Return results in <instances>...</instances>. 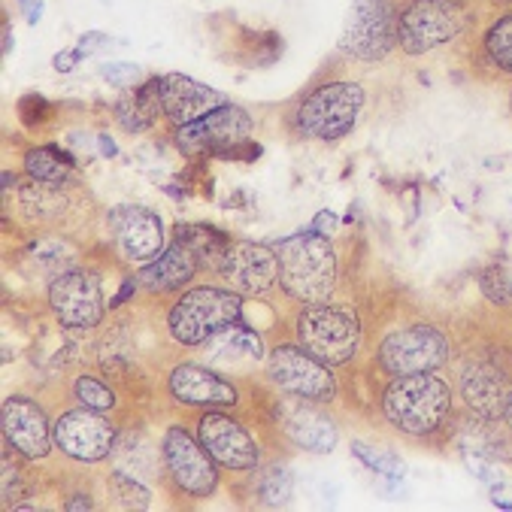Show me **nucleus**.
<instances>
[{"label":"nucleus","mask_w":512,"mask_h":512,"mask_svg":"<svg viewBox=\"0 0 512 512\" xmlns=\"http://www.w3.org/2000/svg\"><path fill=\"white\" fill-rule=\"evenodd\" d=\"M452 409L455 391L437 370L394 376L382 391V416L403 437L428 440L440 434L449 425Z\"/></svg>","instance_id":"obj_1"},{"label":"nucleus","mask_w":512,"mask_h":512,"mask_svg":"<svg viewBox=\"0 0 512 512\" xmlns=\"http://www.w3.org/2000/svg\"><path fill=\"white\" fill-rule=\"evenodd\" d=\"M279 255V288L297 303L331 300L337 288V249L328 234L316 228L297 231L276 246Z\"/></svg>","instance_id":"obj_2"},{"label":"nucleus","mask_w":512,"mask_h":512,"mask_svg":"<svg viewBox=\"0 0 512 512\" xmlns=\"http://www.w3.org/2000/svg\"><path fill=\"white\" fill-rule=\"evenodd\" d=\"M294 340L331 367H346L358 358L364 328L361 319L340 303H303L294 319Z\"/></svg>","instance_id":"obj_3"},{"label":"nucleus","mask_w":512,"mask_h":512,"mask_svg":"<svg viewBox=\"0 0 512 512\" xmlns=\"http://www.w3.org/2000/svg\"><path fill=\"white\" fill-rule=\"evenodd\" d=\"M364 100L367 94L361 82H352V79L325 82L300 97V104L294 107V116H291V125L300 137L337 143L358 125Z\"/></svg>","instance_id":"obj_4"},{"label":"nucleus","mask_w":512,"mask_h":512,"mask_svg":"<svg viewBox=\"0 0 512 512\" xmlns=\"http://www.w3.org/2000/svg\"><path fill=\"white\" fill-rule=\"evenodd\" d=\"M249 134H252V116L237 104H225L210 116L173 128V140L182 155L188 158L210 155L222 161H234V158L255 161L261 155V146H255Z\"/></svg>","instance_id":"obj_5"},{"label":"nucleus","mask_w":512,"mask_h":512,"mask_svg":"<svg viewBox=\"0 0 512 512\" xmlns=\"http://www.w3.org/2000/svg\"><path fill=\"white\" fill-rule=\"evenodd\" d=\"M243 319V300L234 288L200 285L179 294L170 306L167 328L179 346H203L210 337Z\"/></svg>","instance_id":"obj_6"},{"label":"nucleus","mask_w":512,"mask_h":512,"mask_svg":"<svg viewBox=\"0 0 512 512\" xmlns=\"http://www.w3.org/2000/svg\"><path fill=\"white\" fill-rule=\"evenodd\" d=\"M264 379L288 397L334 403L337 400V376L334 367L306 352L300 343H279L267 352Z\"/></svg>","instance_id":"obj_7"},{"label":"nucleus","mask_w":512,"mask_h":512,"mask_svg":"<svg viewBox=\"0 0 512 512\" xmlns=\"http://www.w3.org/2000/svg\"><path fill=\"white\" fill-rule=\"evenodd\" d=\"M397 22L400 13L394 0H352L337 40L340 55L361 64L385 61L397 46Z\"/></svg>","instance_id":"obj_8"},{"label":"nucleus","mask_w":512,"mask_h":512,"mask_svg":"<svg viewBox=\"0 0 512 512\" xmlns=\"http://www.w3.org/2000/svg\"><path fill=\"white\" fill-rule=\"evenodd\" d=\"M449 358H452L449 337L440 328L425 325V322L391 331L376 349V364L388 379L440 370L449 364Z\"/></svg>","instance_id":"obj_9"},{"label":"nucleus","mask_w":512,"mask_h":512,"mask_svg":"<svg viewBox=\"0 0 512 512\" xmlns=\"http://www.w3.org/2000/svg\"><path fill=\"white\" fill-rule=\"evenodd\" d=\"M161 458H164V476L182 497L207 500L216 494L219 464L182 425H167V431L161 434Z\"/></svg>","instance_id":"obj_10"},{"label":"nucleus","mask_w":512,"mask_h":512,"mask_svg":"<svg viewBox=\"0 0 512 512\" xmlns=\"http://www.w3.org/2000/svg\"><path fill=\"white\" fill-rule=\"evenodd\" d=\"M467 25L458 0H409L397 22V46L406 55H428L452 43Z\"/></svg>","instance_id":"obj_11"},{"label":"nucleus","mask_w":512,"mask_h":512,"mask_svg":"<svg viewBox=\"0 0 512 512\" xmlns=\"http://www.w3.org/2000/svg\"><path fill=\"white\" fill-rule=\"evenodd\" d=\"M49 310L55 313L58 325L67 331H91L104 322V282L91 270H67L49 282L46 291Z\"/></svg>","instance_id":"obj_12"},{"label":"nucleus","mask_w":512,"mask_h":512,"mask_svg":"<svg viewBox=\"0 0 512 512\" xmlns=\"http://www.w3.org/2000/svg\"><path fill=\"white\" fill-rule=\"evenodd\" d=\"M197 440L228 473H249L261 467V446L228 409H203L197 419Z\"/></svg>","instance_id":"obj_13"},{"label":"nucleus","mask_w":512,"mask_h":512,"mask_svg":"<svg viewBox=\"0 0 512 512\" xmlns=\"http://www.w3.org/2000/svg\"><path fill=\"white\" fill-rule=\"evenodd\" d=\"M55 449L73 461L82 464H97L107 461L116 449L119 428L97 409H88L79 403V409H67L52 425Z\"/></svg>","instance_id":"obj_14"},{"label":"nucleus","mask_w":512,"mask_h":512,"mask_svg":"<svg viewBox=\"0 0 512 512\" xmlns=\"http://www.w3.org/2000/svg\"><path fill=\"white\" fill-rule=\"evenodd\" d=\"M107 222H110L113 246L122 255V261H128V264L146 267L167 249L164 222L149 207H140V203H122V207L110 210Z\"/></svg>","instance_id":"obj_15"},{"label":"nucleus","mask_w":512,"mask_h":512,"mask_svg":"<svg viewBox=\"0 0 512 512\" xmlns=\"http://www.w3.org/2000/svg\"><path fill=\"white\" fill-rule=\"evenodd\" d=\"M52 425L46 409L28 394H10L0 406V428L4 443L25 461H43L55 449Z\"/></svg>","instance_id":"obj_16"},{"label":"nucleus","mask_w":512,"mask_h":512,"mask_svg":"<svg viewBox=\"0 0 512 512\" xmlns=\"http://www.w3.org/2000/svg\"><path fill=\"white\" fill-rule=\"evenodd\" d=\"M167 391L170 397L185 406V409H237L240 406V388L228 373L210 367V364H197L185 361L176 364L167 376Z\"/></svg>","instance_id":"obj_17"},{"label":"nucleus","mask_w":512,"mask_h":512,"mask_svg":"<svg viewBox=\"0 0 512 512\" xmlns=\"http://www.w3.org/2000/svg\"><path fill=\"white\" fill-rule=\"evenodd\" d=\"M322 406L325 403L279 394L276 428L282 431V437L291 446H297L303 452H313V455H328V452H334V446L340 440V428Z\"/></svg>","instance_id":"obj_18"},{"label":"nucleus","mask_w":512,"mask_h":512,"mask_svg":"<svg viewBox=\"0 0 512 512\" xmlns=\"http://www.w3.org/2000/svg\"><path fill=\"white\" fill-rule=\"evenodd\" d=\"M216 273L240 297H261L279 285V255L273 246L237 240L222 255V264Z\"/></svg>","instance_id":"obj_19"},{"label":"nucleus","mask_w":512,"mask_h":512,"mask_svg":"<svg viewBox=\"0 0 512 512\" xmlns=\"http://www.w3.org/2000/svg\"><path fill=\"white\" fill-rule=\"evenodd\" d=\"M509 370L494 358H473L458 373V397L473 419H503L509 397Z\"/></svg>","instance_id":"obj_20"},{"label":"nucleus","mask_w":512,"mask_h":512,"mask_svg":"<svg viewBox=\"0 0 512 512\" xmlns=\"http://www.w3.org/2000/svg\"><path fill=\"white\" fill-rule=\"evenodd\" d=\"M161 100H164V119L173 128H182L188 122H197L210 116L213 110L228 104V94L203 85L185 73H167L161 76Z\"/></svg>","instance_id":"obj_21"},{"label":"nucleus","mask_w":512,"mask_h":512,"mask_svg":"<svg viewBox=\"0 0 512 512\" xmlns=\"http://www.w3.org/2000/svg\"><path fill=\"white\" fill-rule=\"evenodd\" d=\"M207 352H203V361L210 367L228 373V376H249L255 367H261L267 361V349L258 331H249L243 322L228 325L225 331H219L216 337H210Z\"/></svg>","instance_id":"obj_22"},{"label":"nucleus","mask_w":512,"mask_h":512,"mask_svg":"<svg viewBox=\"0 0 512 512\" xmlns=\"http://www.w3.org/2000/svg\"><path fill=\"white\" fill-rule=\"evenodd\" d=\"M197 270H200L197 255L182 240H173L155 261H149L137 273V279L152 294H173V291H182L197 276Z\"/></svg>","instance_id":"obj_23"},{"label":"nucleus","mask_w":512,"mask_h":512,"mask_svg":"<svg viewBox=\"0 0 512 512\" xmlns=\"http://www.w3.org/2000/svg\"><path fill=\"white\" fill-rule=\"evenodd\" d=\"M164 116V100H161V76L143 82L140 88L128 91L116 104V119L128 134L149 131Z\"/></svg>","instance_id":"obj_24"},{"label":"nucleus","mask_w":512,"mask_h":512,"mask_svg":"<svg viewBox=\"0 0 512 512\" xmlns=\"http://www.w3.org/2000/svg\"><path fill=\"white\" fill-rule=\"evenodd\" d=\"M19 210L34 228H52V225L64 222V216L70 210V197L64 194V188L28 179L19 188Z\"/></svg>","instance_id":"obj_25"},{"label":"nucleus","mask_w":512,"mask_h":512,"mask_svg":"<svg viewBox=\"0 0 512 512\" xmlns=\"http://www.w3.org/2000/svg\"><path fill=\"white\" fill-rule=\"evenodd\" d=\"M113 461H116L119 470L134 473V476L143 479V482L158 479L161 470H164L161 446H152V443L146 440V434H137V431L119 434L116 449H113Z\"/></svg>","instance_id":"obj_26"},{"label":"nucleus","mask_w":512,"mask_h":512,"mask_svg":"<svg viewBox=\"0 0 512 512\" xmlns=\"http://www.w3.org/2000/svg\"><path fill=\"white\" fill-rule=\"evenodd\" d=\"M76 249L67 240L58 237H40L37 243H31L25 249V264L31 276H43V279H58L67 270H76Z\"/></svg>","instance_id":"obj_27"},{"label":"nucleus","mask_w":512,"mask_h":512,"mask_svg":"<svg viewBox=\"0 0 512 512\" xmlns=\"http://www.w3.org/2000/svg\"><path fill=\"white\" fill-rule=\"evenodd\" d=\"M25 176L37 179L43 185H55V188H67L70 182H76L73 173V155L55 149V146H43V149H28L25 152Z\"/></svg>","instance_id":"obj_28"},{"label":"nucleus","mask_w":512,"mask_h":512,"mask_svg":"<svg viewBox=\"0 0 512 512\" xmlns=\"http://www.w3.org/2000/svg\"><path fill=\"white\" fill-rule=\"evenodd\" d=\"M176 240H182L200 261V270H219L222 255L228 252V246L234 243L231 237H225L219 228L213 225H179Z\"/></svg>","instance_id":"obj_29"},{"label":"nucleus","mask_w":512,"mask_h":512,"mask_svg":"<svg viewBox=\"0 0 512 512\" xmlns=\"http://www.w3.org/2000/svg\"><path fill=\"white\" fill-rule=\"evenodd\" d=\"M255 497L261 506H285L294 497V476L285 464H270L255 479Z\"/></svg>","instance_id":"obj_30"},{"label":"nucleus","mask_w":512,"mask_h":512,"mask_svg":"<svg viewBox=\"0 0 512 512\" xmlns=\"http://www.w3.org/2000/svg\"><path fill=\"white\" fill-rule=\"evenodd\" d=\"M107 491H110V503L119 509H149L152 506V491L146 488L143 479H137L128 470H113L107 476Z\"/></svg>","instance_id":"obj_31"},{"label":"nucleus","mask_w":512,"mask_h":512,"mask_svg":"<svg viewBox=\"0 0 512 512\" xmlns=\"http://www.w3.org/2000/svg\"><path fill=\"white\" fill-rule=\"evenodd\" d=\"M482 49L488 55V61L503 70L512 73V13L500 16L482 37Z\"/></svg>","instance_id":"obj_32"},{"label":"nucleus","mask_w":512,"mask_h":512,"mask_svg":"<svg viewBox=\"0 0 512 512\" xmlns=\"http://www.w3.org/2000/svg\"><path fill=\"white\" fill-rule=\"evenodd\" d=\"M73 397L88 406V409H97V413H110V409L119 406V397L116 391L104 382V379H97L91 373H82L73 379Z\"/></svg>","instance_id":"obj_33"},{"label":"nucleus","mask_w":512,"mask_h":512,"mask_svg":"<svg viewBox=\"0 0 512 512\" xmlns=\"http://www.w3.org/2000/svg\"><path fill=\"white\" fill-rule=\"evenodd\" d=\"M479 288L494 306H512V267L503 261L485 267L479 276Z\"/></svg>","instance_id":"obj_34"},{"label":"nucleus","mask_w":512,"mask_h":512,"mask_svg":"<svg viewBox=\"0 0 512 512\" xmlns=\"http://www.w3.org/2000/svg\"><path fill=\"white\" fill-rule=\"evenodd\" d=\"M352 455H355L358 461H364V464H367L373 473H379V476H388V479H400V476H403V461H400L397 455H391V452H379V449H373V446L355 440V443H352Z\"/></svg>","instance_id":"obj_35"},{"label":"nucleus","mask_w":512,"mask_h":512,"mask_svg":"<svg viewBox=\"0 0 512 512\" xmlns=\"http://www.w3.org/2000/svg\"><path fill=\"white\" fill-rule=\"evenodd\" d=\"M22 497H28V482H25L22 467L13 464V449L7 446V452H4V506L13 509L22 503Z\"/></svg>","instance_id":"obj_36"},{"label":"nucleus","mask_w":512,"mask_h":512,"mask_svg":"<svg viewBox=\"0 0 512 512\" xmlns=\"http://www.w3.org/2000/svg\"><path fill=\"white\" fill-rule=\"evenodd\" d=\"M100 76H104L110 85H116V88H131L140 76H143V70H140V64H128V61H113V64H104L100 67Z\"/></svg>","instance_id":"obj_37"},{"label":"nucleus","mask_w":512,"mask_h":512,"mask_svg":"<svg viewBox=\"0 0 512 512\" xmlns=\"http://www.w3.org/2000/svg\"><path fill=\"white\" fill-rule=\"evenodd\" d=\"M488 491H491V503H494V506L512 509V482H509L506 476H500L497 482H491Z\"/></svg>","instance_id":"obj_38"},{"label":"nucleus","mask_w":512,"mask_h":512,"mask_svg":"<svg viewBox=\"0 0 512 512\" xmlns=\"http://www.w3.org/2000/svg\"><path fill=\"white\" fill-rule=\"evenodd\" d=\"M110 46V37L107 34H100V31H91V34H82V40H79V55H94V52H100V49H107Z\"/></svg>","instance_id":"obj_39"},{"label":"nucleus","mask_w":512,"mask_h":512,"mask_svg":"<svg viewBox=\"0 0 512 512\" xmlns=\"http://www.w3.org/2000/svg\"><path fill=\"white\" fill-rule=\"evenodd\" d=\"M82 55H79V49H67V52H58L55 55V70L58 73H70L73 67H76V61H79Z\"/></svg>","instance_id":"obj_40"},{"label":"nucleus","mask_w":512,"mask_h":512,"mask_svg":"<svg viewBox=\"0 0 512 512\" xmlns=\"http://www.w3.org/2000/svg\"><path fill=\"white\" fill-rule=\"evenodd\" d=\"M19 4H22V10H25V16H28L31 25L40 22V16H43V4H40V0H19Z\"/></svg>","instance_id":"obj_41"},{"label":"nucleus","mask_w":512,"mask_h":512,"mask_svg":"<svg viewBox=\"0 0 512 512\" xmlns=\"http://www.w3.org/2000/svg\"><path fill=\"white\" fill-rule=\"evenodd\" d=\"M313 228H316L319 234H334L337 219H334L331 213H319V216H316V222H313Z\"/></svg>","instance_id":"obj_42"},{"label":"nucleus","mask_w":512,"mask_h":512,"mask_svg":"<svg viewBox=\"0 0 512 512\" xmlns=\"http://www.w3.org/2000/svg\"><path fill=\"white\" fill-rule=\"evenodd\" d=\"M64 509H94V500L88 494H73L70 500H64Z\"/></svg>","instance_id":"obj_43"},{"label":"nucleus","mask_w":512,"mask_h":512,"mask_svg":"<svg viewBox=\"0 0 512 512\" xmlns=\"http://www.w3.org/2000/svg\"><path fill=\"white\" fill-rule=\"evenodd\" d=\"M97 143H100V152H104L107 158H113V155H116V143H113L107 134H100V137H97Z\"/></svg>","instance_id":"obj_44"},{"label":"nucleus","mask_w":512,"mask_h":512,"mask_svg":"<svg viewBox=\"0 0 512 512\" xmlns=\"http://www.w3.org/2000/svg\"><path fill=\"white\" fill-rule=\"evenodd\" d=\"M13 52V31H10V22L4 19V55Z\"/></svg>","instance_id":"obj_45"},{"label":"nucleus","mask_w":512,"mask_h":512,"mask_svg":"<svg viewBox=\"0 0 512 512\" xmlns=\"http://www.w3.org/2000/svg\"><path fill=\"white\" fill-rule=\"evenodd\" d=\"M503 422L512 428V391H509V397H506V409H503Z\"/></svg>","instance_id":"obj_46"},{"label":"nucleus","mask_w":512,"mask_h":512,"mask_svg":"<svg viewBox=\"0 0 512 512\" xmlns=\"http://www.w3.org/2000/svg\"><path fill=\"white\" fill-rule=\"evenodd\" d=\"M491 4H512V0H491Z\"/></svg>","instance_id":"obj_47"},{"label":"nucleus","mask_w":512,"mask_h":512,"mask_svg":"<svg viewBox=\"0 0 512 512\" xmlns=\"http://www.w3.org/2000/svg\"><path fill=\"white\" fill-rule=\"evenodd\" d=\"M509 110H512V97H509Z\"/></svg>","instance_id":"obj_48"}]
</instances>
